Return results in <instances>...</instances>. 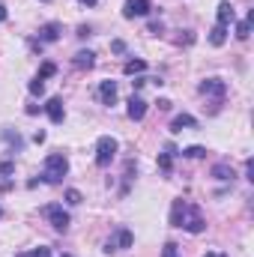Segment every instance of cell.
Instances as JSON below:
<instances>
[{
    "instance_id": "6da1fadb",
    "label": "cell",
    "mask_w": 254,
    "mask_h": 257,
    "mask_svg": "<svg viewBox=\"0 0 254 257\" xmlns=\"http://www.w3.org/2000/svg\"><path fill=\"white\" fill-rule=\"evenodd\" d=\"M66 174H69V159H66L63 153H48L45 156V165H42V183L57 186Z\"/></svg>"
},
{
    "instance_id": "7a4b0ae2",
    "label": "cell",
    "mask_w": 254,
    "mask_h": 257,
    "mask_svg": "<svg viewBox=\"0 0 254 257\" xmlns=\"http://www.w3.org/2000/svg\"><path fill=\"white\" fill-rule=\"evenodd\" d=\"M117 150H120L117 138H111V135H102V138L96 141V165H99V168H108V165L114 162Z\"/></svg>"
},
{
    "instance_id": "3957f363",
    "label": "cell",
    "mask_w": 254,
    "mask_h": 257,
    "mask_svg": "<svg viewBox=\"0 0 254 257\" xmlns=\"http://www.w3.org/2000/svg\"><path fill=\"white\" fill-rule=\"evenodd\" d=\"M42 212H45V218L51 221V227H54L57 233H66V230H69L72 218H69V212L63 209V203H48V206H45Z\"/></svg>"
},
{
    "instance_id": "277c9868",
    "label": "cell",
    "mask_w": 254,
    "mask_h": 257,
    "mask_svg": "<svg viewBox=\"0 0 254 257\" xmlns=\"http://www.w3.org/2000/svg\"><path fill=\"white\" fill-rule=\"evenodd\" d=\"M203 227H206V221H203L200 206H197V203H189V206H186V218H183V230H189V233H203Z\"/></svg>"
},
{
    "instance_id": "5b68a950",
    "label": "cell",
    "mask_w": 254,
    "mask_h": 257,
    "mask_svg": "<svg viewBox=\"0 0 254 257\" xmlns=\"http://www.w3.org/2000/svg\"><path fill=\"white\" fill-rule=\"evenodd\" d=\"M132 242H135V236H132V230L129 227H120L108 242H105V251L111 254V251H117V248H132Z\"/></svg>"
},
{
    "instance_id": "8992f818",
    "label": "cell",
    "mask_w": 254,
    "mask_h": 257,
    "mask_svg": "<svg viewBox=\"0 0 254 257\" xmlns=\"http://www.w3.org/2000/svg\"><path fill=\"white\" fill-rule=\"evenodd\" d=\"M203 96H212V99H224V93H227V84L221 81V78H206V81H200V87H197Z\"/></svg>"
},
{
    "instance_id": "52a82bcc",
    "label": "cell",
    "mask_w": 254,
    "mask_h": 257,
    "mask_svg": "<svg viewBox=\"0 0 254 257\" xmlns=\"http://www.w3.org/2000/svg\"><path fill=\"white\" fill-rule=\"evenodd\" d=\"M150 9H153L150 0H126L123 3V18H144V15H150Z\"/></svg>"
},
{
    "instance_id": "ba28073f",
    "label": "cell",
    "mask_w": 254,
    "mask_h": 257,
    "mask_svg": "<svg viewBox=\"0 0 254 257\" xmlns=\"http://www.w3.org/2000/svg\"><path fill=\"white\" fill-rule=\"evenodd\" d=\"M45 114H48V120H51V123H63V120H66L63 99H60V96H51V99L45 102Z\"/></svg>"
},
{
    "instance_id": "9c48e42d",
    "label": "cell",
    "mask_w": 254,
    "mask_h": 257,
    "mask_svg": "<svg viewBox=\"0 0 254 257\" xmlns=\"http://www.w3.org/2000/svg\"><path fill=\"white\" fill-rule=\"evenodd\" d=\"M60 33H63V24H60V21H48V24H42V27H39V45H42V42H57Z\"/></svg>"
},
{
    "instance_id": "30bf717a",
    "label": "cell",
    "mask_w": 254,
    "mask_h": 257,
    "mask_svg": "<svg viewBox=\"0 0 254 257\" xmlns=\"http://www.w3.org/2000/svg\"><path fill=\"white\" fill-rule=\"evenodd\" d=\"M126 114H129V120H135V123H138V120H144V117H147V102H144L141 96H132V99H129Z\"/></svg>"
},
{
    "instance_id": "8fae6325",
    "label": "cell",
    "mask_w": 254,
    "mask_h": 257,
    "mask_svg": "<svg viewBox=\"0 0 254 257\" xmlns=\"http://www.w3.org/2000/svg\"><path fill=\"white\" fill-rule=\"evenodd\" d=\"M99 99H102V105H117V81H102Z\"/></svg>"
},
{
    "instance_id": "7c38bea8",
    "label": "cell",
    "mask_w": 254,
    "mask_h": 257,
    "mask_svg": "<svg viewBox=\"0 0 254 257\" xmlns=\"http://www.w3.org/2000/svg\"><path fill=\"white\" fill-rule=\"evenodd\" d=\"M233 21H236V12H233L230 0H221V3H218V24H221V27H230Z\"/></svg>"
},
{
    "instance_id": "4fadbf2b",
    "label": "cell",
    "mask_w": 254,
    "mask_h": 257,
    "mask_svg": "<svg viewBox=\"0 0 254 257\" xmlns=\"http://www.w3.org/2000/svg\"><path fill=\"white\" fill-rule=\"evenodd\" d=\"M186 206H189V200H183V197H177V200H174V206H171V224H174V227H183Z\"/></svg>"
},
{
    "instance_id": "5bb4252c",
    "label": "cell",
    "mask_w": 254,
    "mask_h": 257,
    "mask_svg": "<svg viewBox=\"0 0 254 257\" xmlns=\"http://www.w3.org/2000/svg\"><path fill=\"white\" fill-rule=\"evenodd\" d=\"M174 156H177V147H174V144H168L165 153H159V168H162L165 174H171V168H174Z\"/></svg>"
},
{
    "instance_id": "9a60e30c",
    "label": "cell",
    "mask_w": 254,
    "mask_h": 257,
    "mask_svg": "<svg viewBox=\"0 0 254 257\" xmlns=\"http://www.w3.org/2000/svg\"><path fill=\"white\" fill-rule=\"evenodd\" d=\"M93 63H96V54L87 48V51H78L75 57H72V66L75 69H93Z\"/></svg>"
},
{
    "instance_id": "2e32d148",
    "label": "cell",
    "mask_w": 254,
    "mask_h": 257,
    "mask_svg": "<svg viewBox=\"0 0 254 257\" xmlns=\"http://www.w3.org/2000/svg\"><path fill=\"white\" fill-rule=\"evenodd\" d=\"M183 128H197V120L191 114H177L171 120V132H183Z\"/></svg>"
},
{
    "instance_id": "e0dca14e",
    "label": "cell",
    "mask_w": 254,
    "mask_h": 257,
    "mask_svg": "<svg viewBox=\"0 0 254 257\" xmlns=\"http://www.w3.org/2000/svg\"><path fill=\"white\" fill-rule=\"evenodd\" d=\"M251 24H254V9L242 18V21H239V24H236V39H242V42H245V39L251 36Z\"/></svg>"
},
{
    "instance_id": "ac0fdd59",
    "label": "cell",
    "mask_w": 254,
    "mask_h": 257,
    "mask_svg": "<svg viewBox=\"0 0 254 257\" xmlns=\"http://www.w3.org/2000/svg\"><path fill=\"white\" fill-rule=\"evenodd\" d=\"M224 42H227V27L215 24V27L209 30V45H215V48H218V45H224Z\"/></svg>"
},
{
    "instance_id": "d6986e66",
    "label": "cell",
    "mask_w": 254,
    "mask_h": 257,
    "mask_svg": "<svg viewBox=\"0 0 254 257\" xmlns=\"http://www.w3.org/2000/svg\"><path fill=\"white\" fill-rule=\"evenodd\" d=\"M212 177H215V180H221V183H227V180H233L236 174H233V168H230V165H224V162H221V165H215V168H212Z\"/></svg>"
},
{
    "instance_id": "ffe728a7",
    "label": "cell",
    "mask_w": 254,
    "mask_h": 257,
    "mask_svg": "<svg viewBox=\"0 0 254 257\" xmlns=\"http://www.w3.org/2000/svg\"><path fill=\"white\" fill-rule=\"evenodd\" d=\"M123 72L126 75H141V72H147V60H126Z\"/></svg>"
},
{
    "instance_id": "44dd1931",
    "label": "cell",
    "mask_w": 254,
    "mask_h": 257,
    "mask_svg": "<svg viewBox=\"0 0 254 257\" xmlns=\"http://www.w3.org/2000/svg\"><path fill=\"white\" fill-rule=\"evenodd\" d=\"M51 75H57V66L51 63V60H45V63L39 66V75H36V78H39V81H45V78H51Z\"/></svg>"
},
{
    "instance_id": "7402d4cb",
    "label": "cell",
    "mask_w": 254,
    "mask_h": 257,
    "mask_svg": "<svg viewBox=\"0 0 254 257\" xmlns=\"http://www.w3.org/2000/svg\"><path fill=\"white\" fill-rule=\"evenodd\" d=\"M183 156H186V159H203V156H206V147H197V144H194V147H186Z\"/></svg>"
},
{
    "instance_id": "603a6c76",
    "label": "cell",
    "mask_w": 254,
    "mask_h": 257,
    "mask_svg": "<svg viewBox=\"0 0 254 257\" xmlns=\"http://www.w3.org/2000/svg\"><path fill=\"white\" fill-rule=\"evenodd\" d=\"M66 203H69V206H78V203H81V192H78V189H66Z\"/></svg>"
},
{
    "instance_id": "cb8c5ba5",
    "label": "cell",
    "mask_w": 254,
    "mask_h": 257,
    "mask_svg": "<svg viewBox=\"0 0 254 257\" xmlns=\"http://www.w3.org/2000/svg\"><path fill=\"white\" fill-rule=\"evenodd\" d=\"M30 93H33V96H42V93H45V81L33 78V81H30Z\"/></svg>"
},
{
    "instance_id": "d4e9b609",
    "label": "cell",
    "mask_w": 254,
    "mask_h": 257,
    "mask_svg": "<svg viewBox=\"0 0 254 257\" xmlns=\"http://www.w3.org/2000/svg\"><path fill=\"white\" fill-rule=\"evenodd\" d=\"M3 138H6V141H9V144H12V147H15V150H21V138H18V132H15V135H12V132H9V128H6V132H3Z\"/></svg>"
},
{
    "instance_id": "484cf974",
    "label": "cell",
    "mask_w": 254,
    "mask_h": 257,
    "mask_svg": "<svg viewBox=\"0 0 254 257\" xmlns=\"http://www.w3.org/2000/svg\"><path fill=\"white\" fill-rule=\"evenodd\" d=\"M162 257H180V251H177V242H165V248H162Z\"/></svg>"
},
{
    "instance_id": "4316f807",
    "label": "cell",
    "mask_w": 254,
    "mask_h": 257,
    "mask_svg": "<svg viewBox=\"0 0 254 257\" xmlns=\"http://www.w3.org/2000/svg\"><path fill=\"white\" fill-rule=\"evenodd\" d=\"M15 171V162H0V177H9Z\"/></svg>"
},
{
    "instance_id": "83f0119b",
    "label": "cell",
    "mask_w": 254,
    "mask_h": 257,
    "mask_svg": "<svg viewBox=\"0 0 254 257\" xmlns=\"http://www.w3.org/2000/svg\"><path fill=\"white\" fill-rule=\"evenodd\" d=\"M245 180H251V183H254V162H251V159L245 162Z\"/></svg>"
},
{
    "instance_id": "f1b7e54d",
    "label": "cell",
    "mask_w": 254,
    "mask_h": 257,
    "mask_svg": "<svg viewBox=\"0 0 254 257\" xmlns=\"http://www.w3.org/2000/svg\"><path fill=\"white\" fill-rule=\"evenodd\" d=\"M162 30H165L162 21H150V33H162Z\"/></svg>"
},
{
    "instance_id": "f546056e",
    "label": "cell",
    "mask_w": 254,
    "mask_h": 257,
    "mask_svg": "<svg viewBox=\"0 0 254 257\" xmlns=\"http://www.w3.org/2000/svg\"><path fill=\"white\" fill-rule=\"evenodd\" d=\"M111 48H114L117 54H123V51H126V42H120V39H117V42H111Z\"/></svg>"
},
{
    "instance_id": "4dcf8cb0",
    "label": "cell",
    "mask_w": 254,
    "mask_h": 257,
    "mask_svg": "<svg viewBox=\"0 0 254 257\" xmlns=\"http://www.w3.org/2000/svg\"><path fill=\"white\" fill-rule=\"evenodd\" d=\"M156 105H159V111H171V99H159Z\"/></svg>"
},
{
    "instance_id": "1f68e13d",
    "label": "cell",
    "mask_w": 254,
    "mask_h": 257,
    "mask_svg": "<svg viewBox=\"0 0 254 257\" xmlns=\"http://www.w3.org/2000/svg\"><path fill=\"white\" fill-rule=\"evenodd\" d=\"M78 36H81V39H87V36H90V27H87V24H81V27H78Z\"/></svg>"
},
{
    "instance_id": "d6a6232c",
    "label": "cell",
    "mask_w": 254,
    "mask_h": 257,
    "mask_svg": "<svg viewBox=\"0 0 254 257\" xmlns=\"http://www.w3.org/2000/svg\"><path fill=\"white\" fill-rule=\"evenodd\" d=\"M6 15H9V12H6V6H3V3H0V24H3V21H6Z\"/></svg>"
},
{
    "instance_id": "836d02e7",
    "label": "cell",
    "mask_w": 254,
    "mask_h": 257,
    "mask_svg": "<svg viewBox=\"0 0 254 257\" xmlns=\"http://www.w3.org/2000/svg\"><path fill=\"white\" fill-rule=\"evenodd\" d=\"M203 257H227V254H221V251H206Z\"/></svg>"
},
{
    "instance_id": "e575fe53",
    "label": "cell",
    "mask_w": 254,
    "mask_h": 257,
    "mask_svg": "<svg viewBox=\"0 0 254 257\" xmlns=\"http://www.w3.org/2000/svg\"><path fill=\"white\" fill-rule=\"evenodd\" d=\"M81 3H84V6H96L99 0H81Z\"/></svg>"
},
{
    "instance_id": "d590c367",
    "label": "cell",
    "mask_w": 254,
    "mask_h": 257,
    "mask_svg": "<svg viewBox=\"0 0 254 257\" xmlns=\"http://www.w3.org/2000/svg\"><path fill=\"white\" fill-rule=\"evenodd\" d=\"M18 257H30V254H27V251H21V254H18Z\"/></svg>"
},
{
    "instance_id": "8d00e7d4",
    "label": "cell",
    "mask_w": 254,
    "mask_h": 257,
    "mask_svg": "<svg viewBox=\"0 0 254 257\" xmlns=\"http://www.w3.org/2000/svg\"><path fill=\"white\" fill-rule=\"evenodd\" d=\"M63 257H72V254H63Z\"/></svg>"
},
{
    "instance_id": "74e56055",
    "label": "cell",
    "mask_w": 254,
    "mask_h": 257,
    "mask_svg": "<svg viewBox=\"0 0 254 257\" xmlns=\"http://www.w3.org/2000/svg\"><path fill=\"white\" fill-rule=\"evenodd\" d=\"M0 215H3V209H0Z\"/></svg>"
}]
</instances>
